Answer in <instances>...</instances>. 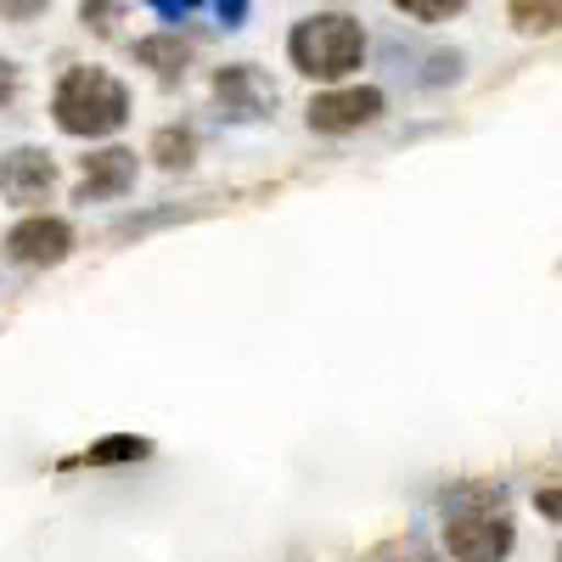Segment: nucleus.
Returning <instances> with one entry per match:
<instances>
[{"instance_id": "1", "label": "nucleus", "mask_w": 562, "mask_h": 562, "mask_svg": "<svg viewBox=\"0 0 562 562\" xmlns=\"http://www.w3.org/2000/svg\"><path fill=\"white\" fill-rule=\"evenodd\" d=\"M57 130L79 135V140H102L113 130H124L130 119V90L108 74V68H68L57 79V97H52Z\"/></svg>"}, {"instance_id": "2", "label": "nucleus", "mask_w": 562, "mask_h": 562, "mask_svg": "<svg viewBox=\"0 0 562 562\" xmlns=\"http://www.w3.org/2000/svg\"><path fill=\"white\" fill-rule=\"evenodd\" d=\"M288 57L304 79H326V85H338L360 68L366 57V29L349 18V12H315L304 23H293L288 34Z\"/></svg>"}, {"instance_id": "3", "label": "nucleus", "mask_w": 562, "mask_h": 562, "mask_svg": "<svg viewBox=\"0 0 562 562\" xmlns=\"http://www.w3.org/2000/svg\"><path fill=\"white\" fill-rule=\"evenodd\" d=\"M512 540H518V529H512V518L501 506H490V512H450L445 518V551L456 562H501L512 551Z\"/></svg>"}, {"instance_id": "4", "label": "nucleus", "mask_w": 562, "mask_h": 562, "mask_svg": "<svg viewBox=\"0 0 562 562\" xmlns=\"http://www.w3.org/2000/svg\"><path fill=\"white\" fill-rule=\"evenodd\" d=\"M0 254L23 270H52L74 254V225L63 214H23L7 237H0Z\"/></svg>"}, {"instance_id": "5", "label": "nucleus", "mask_w": 562, "mask_h": 562, "mask_svg": "<svg viewBox=\"0 0 562 562\" xmlns=\"http://www.w3.org/2000/svg\"><path fill=\"white\" fill-rule=\"evenodd\" d=\"M383 108H389V97H383L378 85H344V90H321V97L304 108V119L321 135H349V130L378 124Z\"/></svg>"}, {"instance_id": "6", "label": "nucleus", "mask_w": 562, "mask_h": 562, "mask_svg": "<svg viewBox=\"0 0 562 562\" xmlns=\"http://www.w3.org/2000/svg\"><path fill=\"white\" fill-rule=\"evenodd\" d=\"M57 192V164L52 153H40V147H18L0 158V198L18 203V209H34Z\"/></svg>"}, {"instance_id": "7", "label": "nucleus", "mask_w": 562, "mask_h": 562, "mask_svg": "<svg viewBox=\"0 0 562 562\" xmlns=\"http://www.w3.org/2000/svg\"><path fill=\"white\" fill-rule=\"evenodd\" d=\"M135 153L130 147H97L90 158H79V203H108V198H124L135 186Z\"/></svg>"}, {"instance_id": "8", "label": "nucleus", "mask_w": 562, "mask_h": 562, "mask_svg": "<svg viewBox=\"0 0 562 562\" xmlns=\"http://www.w3.org/2000/svg\"><path fill=\"white\" fill-rule=\"evenodd\" d=\"M214 102H220L231 119H259V113L276 108V90H270V79H265L254 63H231V68L214 74Z\"/></svg>"}, {"instance_id": "9", "label": "nucleus", "mask_w": 562, "mask_h": 562, "mask_svg": "<svg viewBox=\"0 0 562 562\" xmlns=\"http://www.w3.org/2000/svg\"><path fill=\"white\" fill-rule=\"evenodd\" d=\"M135 63L175 85V79L186 74V63H192V40L169 34V29H164V34H147V40H135Z\"/></svg>"}, {"instance_id": "10", "label": "nucleus", "mask_w": 562, "mask_h": 562, "mask_svg": "<svg viewBox=\"0 0 562 562\" xmlns=\"http://www.w3.org/2000/svg\"><path fill=\"white\" fill-rule=\"evenodd\" d=\"M147 158L158 169H192L198 164V130L192 124H164L153 140H147Z\"/></svg>"}, {"instance_id": "11", "label": "nucleus", "mask_w": 562, "mask_h": 562, "mask_svg": "<svg viewBox=\"0 0 562 562\" xmlns=\"http://www.w3.org/2000/svg\"><path fill=\"white\" fill-rule=\"evenodd\" d=\"M512 23H518L524 34H551L562 29V0H506Z\"/></svg>"}, {"instance_id": "12", "label": "nucleus", "mask_w": 562, "mask_h": 562, "mask_svg": "<svg viewBox=\"0 0 562 562\" xmlns=\"http://www.w3.org/2000/svg\"><path fill=\"white\" fill-rule=\"evenodd\" d=\"M140 456H147V439H102L85 461L90 467H113V461H140Z\"/></svg>"}, {"instance_id": "13", "label": "nucleus", "mask_w": 562, "mask_h": 562, "mask_svg": "<svg viewBox=\"0 0 562 562\" xmlns=\"http://www.w3.org/2000/svg\"><path fill=\"white\" fill-rule=\"evenodd\" d=\"M394 7L405 18H416V23H445V18H456L467 7V0H394Z\"/></svg>"}, {"instance_id": "14", "label": "nucleus", "mask_w": 562, "mask_h": 562, "mask_svg": "<svg viewBox=\"0 0 562 562\" xmlns=\"http://www.w3.org/2000/svg\"><path fill=\"white\" fill-rule=\"evenodd\" d=\"M79 18H85V29L90 34H113L119 29V0H79Z\"/></svg>"}, {"instance_id": "15", "label": "nucleus", "mask_w": 562, "mask_h": 562, "mask_svg": "<svg viewBox=\"0 0 562 562\" xmlns=\"http://www.w3.org/2000/svg\"><path fill=\"white\" fill-rule=\"evenodd\" d=\"M45 7L52 0H0V23H34V18H45Z\"/></svg>"}, {"instance_id": "16", "label": "nucleus", "mask_w": 562, "mask_h": 562, "mask_svg": "<svg viewBox=\"0 0 562 562\" xmlns=\"http://www.w3.org/2000/svg\"><path fill=\"white\" fill-rule=\"evenodd\" d=\"M535 506H540V518L562 524V484H546V490H535Z\"/></svg>"}, {"instance_id": "17", "label": "nucleus", "mask_w": 562, "mask_h": 562, "mask_svg": "<svg viewBox=\"0 0 562 562\" xmlns=\"http://www.w3.org/2000/svg\"><path fill=\"white\" fill-rule=\"evenodd\" d=\"M12 102H18V68L0 57V108H12Z\"/></svg>"}, {"instance_id": "18", "label": "nucleus", "mask_w": 562, "mask_h": 562, "mask_svg": "<svg viewBox=\"0 0 562 562\" xmlns=\"http://www.w3.org/2000/svg\"><path fill=\"white\" fill-rule=\"evenodd\" d=\"M557 562H562V551H557Z\"/></svg>"}]
</instances>
